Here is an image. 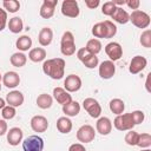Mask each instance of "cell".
I'll return each mask as SVG.
<instances>
[{
	"mask_svg": "<svg viewBox=\"0 0 151 151\" xmlns=\"http://www.w3.org/2000/svg\"><path fill=\"white\" fill-rule=\"evenodd\" d=\"M109 107H110V110H111L112 113L119 116V114H122V113L124 112V110H125V103H124L122 99H119V98H114V99H112V100L110 101Z\"/></svg>",
	"mask_w": 151,
	"mask_h": 151,
	"instance_id": "d4e9b609",
	"label": "cell"
},
{
	"mask_svg": "<svg viewBox=\"0 0 151 151\" xmlns=\"http://www.w3.org/2000/svg\"><path fill=\"white\" fill-rule=\"evenodd\" d=\"M2 84L8 88H14L20 84V77L17 72L9 71L2 76Z\"/></svg>",
	"mask_w": 151,
	"mask_h": 151,
	"instance_id": "9a60e30c",
	"label": "cell"
},
{
	"mask_svg": "<svg viewBox=\"0 0 151 151\" xmlns=\"http://www.w3.org/2000/svg\"><path fill=\"white\" fill-rule=\"evenodd\" d=\"M6 103L9 106H13V107L21 106L22 103H24V94L20 91H17V90L11 91L6 96Z\"/></svg>",
	"mask_w": 151,
	"mask_h": 151,
	"instance_id": "d6986e66",
	"label": "cell"
},
{
	"mask_svg": "<svg viewBox=\"0 0 151 151\" xmlns=\"http://www.w3.org/2000/svg\"><path fill=\"white\" fill-rule=\"evenodd\" d=\"M111 18H112L114 21H117L118 24L124 25V24L129 22L130 14H129V13H127L123 7H117V8H116V11L113 12V14L111 15Z\"/></svg>",
	"mask_w": 151,
	"mask_h": 151,
	"instance_id": "7402d4cb",
	"label": "cell"
},
{
	"mask_svg": "<svg viewBox=\"0 0 151 151\" xmlns=\"http://www.w3.org/2000/svg\"><path fill=\"white\" fill-rule=\"evenodd\" d=\"M85 48H86L90 53H92V54L97 55V54L101 51V42H100V40H99V39H96V38L90 39V40L87 41V44H86Z\"/></svg>",
	"mask_w": 151,
	"mask_h": 151,
	"instance_id": "4dcf8cb0",
	"label": "cell"
},
{
	"mask_svg": "<svg viewBox=\"0 0 151 151\" xmlns=\"http://www.w3.org/2000/svg\"><path fill=\"white\" fill-rule=\"evenodd\" d=\"M117 7H120L122 5H125V2H126V0H113L112 1Z\"/></svg>",
	"mask_w": 151,
	"mask_h": 151,
	"instance_id": "c3c4849f",
	"label": "cell"
},
{
	"mask_svg": "<svg viewBox=\"0 0 151 151\" xmlns=\"http://www.w3.org/2000/svg\"><path fill=\"white\" fill-rule=\"evenodd\" d=\"M105 53L107 54V57L110 58L111 61H116V60H119L122 58V55H123V47L120 46L119 42L112 41V42H109L105 46Z\"/></svg>",
	"mask_w": 151,
	"mask_h": 151,
	"instance_id": "9c48e42d",
	"label": "cell"
},
{
	"mask_svg": "<svg viewBox=\"0 0 151 151\" xmlns=\"http://www.w3.org/2000/svg\"><path fill=\"white\" fill-rule=\"evenodd\" d=\"M116 73V66L113 61L105 60L99 65V76L103 79H111Z\"/></svg>",
	"mask_w": 151,
	"mask_h": 151,
	"instance_id": "7c38bea8",
	"label": "cell"
},
{
	"mask_svg": "<svg viewBox=\"0 0 151 151\" xmlns=\"http://www.w3.org/2000/svg\"><path fill=\"white\" fill-rule=\"evenodd\" d=\"M129 21H131L132 25H134L138 28H146L150 25V15L144 11L136 9L132 11V13L130 14Z\"/></svg>",
	"mask_w": 151,
	"mask_h": 151,
	"instance_id": "3957f363",
	"label": "cell"
},
{
	"mask_svg": "<svg viewBox=\"0 0 151 151\" xmlns=\"http://www.w3.org/2000/svg\"><path fill=\"white\" fill-rule=\"evenodd\" d=\"M137 146H139L142 149L150 147L151 146V136H150V133H139Z\"/></svg>",
	"mask_w": 151,
	"mask_h": 151,
	"instance_id": "1f68e13d",
	"label": "cell"
},
{
	"mask_svg": "<svg viewBox=\"0 0 151 151\" xmlns=\"http://www.w3.org/2000/svg\"><path fill=\"white\" fill-rule=\"evenodd\" d=\"M68 151H86L85 146L80 143H74L68 147Z\"/></svg>",
	"mask_w": 151,
	"mask_h": 151,
	"instance_id": "ee69618b",
	"label": "cell"
},
{
	"mask_svg": "<svg viewBox=\"0 0 151 151\" xmlns=\"http://www.w3.org/2000/svg\"><path fill=\"white\" fill-rule=\"evenodd\" d=\"M116 8H117V6L112 1H107V2H104V5L101 6V13L107 17H111L113 14V12L116 11Z\"/></svg>",
	"mask_w": 151,
	"mask_h": 151,
	"instance_id": "8d00e7d4",
	"label": "cell"
},
{
	"mask_svg": "<svg viewBox=\"0 0 151 151\" xmlns=\"http://www.w3.org/2000/svg\"><path fill=\"white\" fill-rule=\"evenodd\" d=\"M15 46L19 51L21 52H25V51H28L32 46V39L28 37V35H21L20 38L17 39L15 41Z\"/></svg>",
	"mask_w": 151,
	"mask_h": 151,
	"instance_id": "4316f807",
	"label": "cell"
},
{
	"mask_svg": "<svg viewBox=\"0 0 151 151\" xmlns=\"http://www.w3.org/2000/svg\"><path fill=\"white\" fill-rule=\"evenodd\" d=\"M1 80H2V77H1V74H0V83H1Z\"/></svg>",
	"mask_w": 151,
	"mask_h": 151,
	"instance_id": "f907efd6",
	"label": "cell"
},
{
	"mask_svg": "<svg viewBox=\"0 0 151 151\" xmlns=\"http://www.w3.org/2000/svg\"><path fill=\"white\" fill-rule=\"evenodd\" d=\"M6 134H7L8 144L12 145V146H17L22 140L24 132H22V130L20 127H12V129H9V131H7Z\"/></svg>",
	"mask_w": 151,
	"mask_h": 151,
	"instance_id": "2e32d148",
	"label": "cell"
},
{
	"mask_svg": "<svg viewBox=\"0 0 151 151\" xmlns=\"http://www.w3.org/2000/svg\"><path fill=\"white\" fill-rule=\"evenodd\" d=\"M131 113V117H132V120L134 123V125H138V124H142L145 119V114L143 111H139V110H136V111H132L130 112Z\"/></svg>",
	"mask_w": 151,
	"mask_h": 151,
	"instance_id": "74e56055",
	"label": "cell"
},
{
	"mask_svg": "<svg viewBox=\"0 0 151 151\" xmlns=\"http://www.w3.org/2000/svg\"><path fill=\"white\" fill-rule=\"evenodd\" d=\"M6 25H7V12L0 8V31L5 29Z\"/></svg>",
	"mask_w": 151,
	"mask_h": 151,
	"instance_id": "b9f144b4",
	"label": "cell"
},
{
	"mask_svg": "<svg viewBox=\"0 0 151 151\" xmlns=\"http://www.w3.org/2000/svg\"><path fill=\"white\" fill-rule=\"evenodd\" d=\"M92 34L94 38H100V39H106L107 37V29L106 26L103 22H98L92 27Z\"/></svg>",
	"mask_w": 151,
	"mask_h": 151,
	"instance_id": "f1b7e54d",
	"label": "cell"
},
{
	"mask_svg": "<svg viewBox=\"0 0 151 151\" xmlns=\"http://www.w3.org/2000/svg\"><path fill=\"white\" fill-rule=\"evenodd\" d=\"M24 151H42L44 139L39 136H29L22 142Z\"/></svg>",
	"mask_w": 151,
	"mask_h": 151,
	"instance_id": "5b68a950",
	"label": "cell"
},
{
	"mask_svg": "<svg viewBox=\"0 0 151 151\" xmlns=\"http://www.w3.org/2000/svg\"><path fill=\"white\" fill-rule=\"evenodd\" d=\"M63 112L66 114V117H76L80 112V105L78 101L72 100L68 104L63 105Z\"/></svg>",
	"mask_w": 151,
	"mask_h": 151,
	"instance_id": "44dd1931",
	"label": "cell"
},
{
	"mask_svg": "<svg viewBox=\"0 0 151 151\" xmlns=\"http://www.w3.org/2000/svg\"><path fill=\"white\" fill-rule=\"evenodd\" d=\"M83 107L92 118H99L101 114V106L94 98H85L83 101Z\"/></svg>",
	"mask_w": 151,
	"mask_h": 151,
	"instance_id": "8992f818",
	"label": "cell"
},
{
	"mask_svg": "<svg viewBox=\"0 0 151 151\" xmlns=\"http://www.w3.org/2000/svg\"><path fill=\"white\" fill-rule=\"evenodd\" d=\"M52 103H53V98L47 93H41L37 98V105L42 110L50 109L52 106Z\"/></svg>",
	"mask_w": 151,
	"mask_h": 151,
	"instance_id": "484cf974",
	"label": "cell"
},
{
	"mask_svg": "<svg viewBox=\"0 0 151 151\" xmlns=\"http://www.w3.org/2000/svg\"><path fill=\"white\" fill-rule=\"evenodd\" d=\"M113 125L119 131H130V130H133L134 123L132 120L131 113H122L114 118Z\"/></svg>",
	"mask_w": 151,
	"mask_h": 151,
	"instance_id": "277c9868",
	"label": "cell"
},
{
	"mask_svg": "<svg viewBox=\"0 0 151 151\" xmlns=\"http://www.w3.org/2000/svg\"><path fill=\"white\" fill-rule=\"evenodd\" d=\"M5 106H6V100H5V99H2V98L0 97V109L2 110Z\"/></svg>",
	"mask_w": 151,
	"mask_h": 151,
	"instance_id": "681fc988",
	"label": "cell"
},
{
	"mask_svg": "<svg viewBox=\"0 0 151 151\" xmlns=\"http://www.w3.org/2000/svg\"><path fill=\"white\" fill-rule=\"evenodd\" d=\"M94 137H96V131L88 124L80 126L77 131V139L81 143H91L94 139Z\"/></svg>",
	"mask_w": 151,
	"mask_h": 151,
	"instance_id": "ba28073f",
	"label": "cell"
},
{
	"mask_svg": "<svg viewBox=\"0 0 151 151\" xmlns=\"http://www.w3.org/2000/svg\"><path fill=\"white\" fill-rule=\"evenodd\" d=\"M53 98L60 105H65V104H68L70 101H72L71 94L63 87H54L53 88Z\"/></svg>",
	"mask_w": 151,
	"mask_h": 151,
	"instance_id": "e0dca14e",
	"label": "cell"
},
{
	"mask_svg": "<svg viewBox=\"0 0 151 151\" xmlns=\"http://www.w3.org/2000/svg\"><path fill=\"white\" fill-rule=\"evenodd\" d=\"M147 65V60L145 57L143 55H136L131 59L130 61V66H129V71L132 74H138L139 72H142Z\"/></svg>",
	"mask_w": 151,
	"mask_h": 151,
	"instance_id": "30bf717a",
	"label": "cell"
},
{
	"mask_svg": "<svg viewBox=\"0 0 151 151\" xmlns=\"http://www.w3.org/2000/svg\"><path fill=\"white\" fill-rule=\"evenodd\" d=\"M145 88L149 93H151V73L146 76V81H145Z\"/></svg>",
	"mask_w": 151,
	"mask_h": 151,
	"instance_id": "7dc6e473",
	"label": "cell"
},
{
	"mask_svg": "<svg viewBox=\"0 0 151 151\" xmlns=\"http://www.w3.org/2000/svg\"><path fill=\"white\" fill-rule=\"evenodd\" d=\"M7 133V123L4 119H0V136Z\"/></svg>",
	"mask_w": 151,
	"mask_h": 151,
	"instance_id": "bcb514c9",
	"label": "cell"
},
{
	"mask_svg": "<svg viewBox=\"0 0 151 151\" xmlns=\"http://www.w3.org/2000/svg\"><path fill=\"white\" fill-rule=\"evenodd\" d=\"M8 29L12 32V33H19L22 31L24 28V22H22V19L19 18V17H14L12 19H9L8 21Z\"/></svg>",
	"mask_w": 151,
	"mask_h": 151,
	"instance_id": "83f0119b",
	"label": "cell"
},
{
	"mask_svg": "<svg viewBox=\"0 0 151 151\" xmlns=\"http://www.w3.org/2000/svg\"><path fill=\"white\" fill-rule=\"evenodd\" d=\"M125 5H126L129 8L136 11V9H138V7H139V5H140V1H139V0H126Z\"/></svg>",
	"mask_w": 151,
	"mask_h": 151,
	"instance_id": "7bdbcfd3",
	"label": "cell"
},
{
	"mask_svg": "<svg viewBox=\"0 0 151 151\" xmlns=\"http://www.w3.org/2000/svg\"><path fill=\"white\" fill-rule=\"evenodd\" d=\"M104 24H105L106 29H107V37H106V39L113 38L116 35V33H117V26L112 21H110V20H105Z\"/></svg>",
	"mask_w": 151,
	"mask_h": 151,
	"instance_id": "f35d334b",
	"label": "cell"
},
{
	"mask_svg": "<svg viewBox=\"0 0 151 151\" xmlns=\"http://www.w3.org/2000/svg\"><path fill=\"white\" fill-rule=\"evenodd\" d=\"M138 136L139 133L133 131V130H130L126 134H125V143L130 146H136L137 145V142H138Z\"/></svg>",
	"mask_w": 151,
	"mask_h": 151,
	"instance_id": "836d02e7",
	"label": "cell"
},
{
	"mask_svg": "<svg viewBox=\"0 0 151 151\" xmlns=\"http://www.w3.org/2000/svg\"><path fill=\"white\" fill-rule=\"evenodd\" d=\"M91 55H93L92 53H90L85 47H83V48H79L78 51H77V58L81 61V63H84L85 60H87Z\"/></svg>",
	"mask_w": 151,
	"mask_h": 151,
	"instance_id": "60d3db41",
	"label": "cell"
},
{
	"mask_svg": "<svg viewBox=\"0 0 151 151\" xmlns=\"http://www.w3.org/2000/svg\"><path fill=\"white\" fill-rule=\"evenodd\" d=\"M15 107L13 106H9V105H6L4 109H2V112H1V116L4 119L6 120H9V119H13L15 117Z\"/></svg>",
	"mask_w": 151,
	"mask_h": 151,
	"instance_id": "d590c367",
	"label": "cell"
},
{
	"mask_svg": "<svg viewBox=\"0 0 151 151\" xmlns=\"http://www.w3.org/2000/svg\"><path fill=\"white\" fill-rule=\"evenodd\" d=\"M57 129L60 133H68L72 130V122L70 118L65 117H60L57 120Z\"/></svg>",
	"mask_w": 151,
	"mask_h": 151,
	"instance_id": "603a6c76",
	"label": "cell"
},
{
	"mask_svg": "<svg viewBox=\"0 0 151 151\" xmlns=\"http://www.w3.org/2000/svg\"><path fill=\"white\" fill-rule=\"evenodd\" d=\"M83 64H84V66L87 67V68H94V67L98 66V64H99V59H98L97 55L93 54V55H91L87 60H85Z\"/></svg>",
	"mask_w": 151,
	"mask_h": 151,
	"instance_id": "ab89813d",
	"label": "cell"
},
{
	"mask_svg": "<svg viewBox=\"0 0 151 151\" xmlns=\"http://www.w3.org/2000/svg\"><path fill=\"white\" fill-rule=\"evenodd\" d=\"M60 51L66 57L73 55L76 53V41H74V37L72 32L66 31L63 34L61 41H60Z\"/></svg>",
	"mask_w": 151,
	"mask_h": 151,
	"instance_id": "7a4b0ae2",
	"label": "cell"
},
{
	"mask_svg": "<svg viewBox=\"0 0 151 151\" xmlns=\"http://www.w3.org/2000/svg\"><path fill=\"white\" fill-rule=\"evenodd\" d=\"M42 72L54 80H59L65 73V60L63 58L47 59L42 64Z\"/></svg>",
	"mask_w": 151,
	"mask_h": 151,
	"instance_id": "6da1fadb",
	"label": "cell"
},
{
	"mask_svg": "<svg viewBox=\"0 0 151 151\" xmlns=\"http://www.w3.org/2000/svg\"><path fill=\"white\" fill-rule=\"evenodd\" d=\"M9 61L14 67H22V66H25V64L27 61V57L22 52H17V53L12 54Z\"/></svg>",
	"mask_w": 151,
	"mask_h": 151,
	"instance_id": "f546056e",
	"label": "cell"
},
{
	"mask_svg": "<svg viewBox=\"0 0 151 151\" xmlns=\"http://www.w3.org/2000/svg\"><path fill=\"white\" fill-rule=\"evenodd\" d=\"M31 127L34 132H45L48 127V120L44 116H34L31 119Z\"/></svg>",
	"mask_w": 151,
	"mask_h": 151,
	"instance_id": "5bb4252c",
	"label": "cell"
},
{
	"mask_svg": "<svg viewBox=\"0 0 151 151\" xmlns=\"http://www.w3.org/2000/svg\"><path fill=\"white\" fill-rule=\"evenodd\" d=\"M140 45L143 47H151V29H145L140 35Z\"/></svg>",
	"mask_w": 151,
	"mask_h": 151,
	"instance_id": "e575fe53",
	"label": "cell"
},
{
	"mask_svg": "<svg viewBox=\"0 0 151 151\" xmlns=\"http://www.w3.org/2000/svg\"><path fill=\"white\" fill-rule=\"evenodd\" d=\"M81 87V79L77 74H70L66 77L64 80V88L70 93V92H77Z\"/></svg>",
	"mask_w": 151,
	"mask_h": 151,
	"instance_id": "8fae6325",
	"label": "cell"
},
{
	"mask_svg": "<svg viewBox=\"0 0 151 151\" xmlns=\"http://www.w3.org/2000/svg\"><path fill=\"white\" fill-rule=\"evenodd\" d=\"M96 130L99 132L101 136H107L112 131V123L107 117H100L97 120L96 124Z\"/></svg>",
	"mask_w": 151,
	"mask_h": 151,
	"instance_id": "ac0fdd59",
	"label": "cell"
},
{
	"mask_svg": "<svg viewBox=\"0 0 151 151\" xmlns=\"http://www.w3.org/2000/svg\"><path fill=\"white\" fill-rule=\"evenodd\" d=\"M28 58L33 63H40V61L45 60V58H46V51L44 48H41V47L32 48L29 51V53H28Z\"/></svg>",
	"mask_w": 151,
	"mask_h": 151,
	"instance_id": "cb8c5ba5",
	"label": "cell"
},
{
	"mask_svg": "<svg viewBox=\"0 0 151 151\" xmlns=\"http://www.w3.org/2000/svg\"><path fill=\"white\" fill-rule=\"evenodd\" d=\"M61 13L68 18H77L80 13L78 2L76 0H64L61 4Z\"/></svg>",
	"mask_w": 151,
	"mask_h": 151,
	"instance_id": "52a82bcc",
	"label": "cell"
},
{
	"mask_svg": "<svg viewBox=\"0 0 151 151\" xmlns=\"http://www.w3.org/2000/svg\"><path fill=\"white\" fill-rule=\"evenodd\" d=\"M2 6H4L5 9H7V12L15 13L20 8V2L18 0H5L2 2Z\"/></svg>",
	"mask_w": 151,
	"mask_h": 151,
	"instance_id": "d6a6232c",
	"label": "cell"
},
{
	"mask_svg": "<svg viewBox=\"0 0 151 151\" xmlns=\"http://www.w3.org/2000/svg\"><path fill=\"white\" fill-rule=\"evenodd\" d=\"M0 91H1V83H0Z\"/></svg>",
	"mask_w": 151,
	"mask_h": 151,
	"instance_id": "816d5d0a",
	"label": "cell"
},
{
	"mask_svg": "<svg viewBox=\"0 0 151 151\" xmlns=\"http://www.w3.org/2000/svg\"><path fill=\"white\" fill-rule=\"evenodd\" d=\"M58 5V0H44L40 7V17L44 19H50L54 14V9Z\"/></svg>",
	"mask_w": 151,
	"mask_h": 151,
	"instance_id": "4fadbf2b",
	"label": "cell"
},
{
	"mask_svg": "<svg viewBox=\"0 0 151 151\" xmlns=\"http://www.w3.org/2000/svg\"><path fill=\"white\" fill-rule=\"evenodd\" d=\"M53 39V31L50 27H42L38 35V41L41 46H48Z\"/></svg>",
	"mask_w": 151,
	"mask_h": 151,
	"instance_id": "ffe728a7",
	"label": "cell"
},
{
	"mask_svg": "<svg viewBox=\"0 0 151 151\" xmlns=\"http://www.w3.org/2000/svg\"><path fill=\"white\" fill-rule=\"evenodd\" d=\"M85 5L90 9H94L99 6V0H85Z\"/></svg>",
	"mask_w": 151,
	"mask_h": 151,
	"instance_id": "f6af8a7d",
	"label": "cell"
}]
</instances>
